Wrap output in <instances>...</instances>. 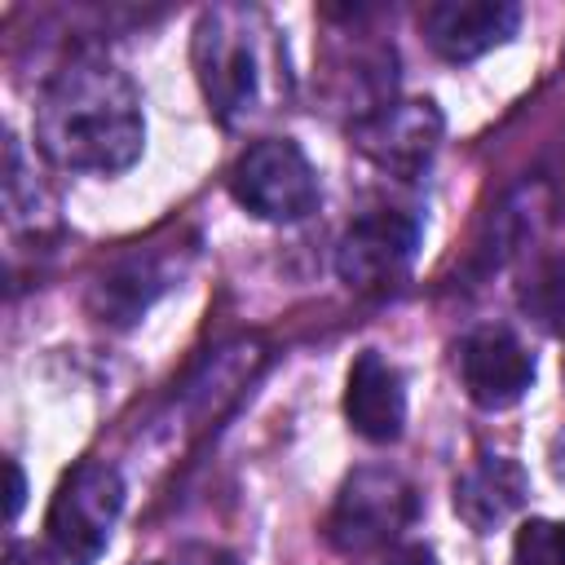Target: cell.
Segmentation results:
<instances>
[{
  "instance_id": "2",
  "label": "cell",
  "mask_w": 565,
  "mask_h": 565,
  "mask_svg": "<svg viewBox=\"0 0 565 565\" xmlns=\"http://www.w3.org/2000/svg\"><path fill=\"white\" fill-rule=\"evenodd\" d=\"M124 512V477L106 459L75 463L44 516V556L49 565H93Z\"/></svg>"
},
{
  "instance_id": "11",
  "label": "cell",
  "mask_w": 565,
  "mask_h": 565,
  "mask_svg": "<svg viewBox=\"0 0 565 565\" xmlns=\"http://www.w3.org/2000/svg\"><path fill=\"white\" fill-rule=\"evenodd\" d=\"M525 494H530V481H525L521 463L508 455H486L455 481V512L477 534H490L525 503Z\"/></svg>"
},
{
  "instance_id": "15",
  "label": "cell",
  "mask_w": 565,
  "mask_h": 565,
  "mask_svg": "<svg viewBox=\"0 0 565 565\" xmlns=\"http://www.w3.org/2000/svg\"><path fill=\"white\" fill-rule=\"evenodd\" d=\"M4 477H9V525L18 521V512H22V503H26V477H22V463L18 459H4Z\"/></svg>"
},
{
  "instance_id": "3",
  "label": "cell",
  "mask_w": 565,
  "mask_h": 565,
  "mask_svg": "<svg viewBox=\"0 0 565 565\" xmlns=\"http://www.w3.org/2000/svg\"><path fill=\"white\" fill-rule=\"evenodd\" d=\"M230 194L243 212L269 225H296L322 199L318 172L291 137H265L247 146L230 168Z\"/></svg>"
},
{
  "instance_id": "1",
  "label": "cell",
  "mask_w": 565,
  "mask_h": 565,
  "mask_svg": "<svg viewBox=\"0 0 565 565\" xmlns=\"http://www.w3.org/2000/svg\"><path fill=\"white\" fill-rule=\"evenodd\" d=\"M40 150L71 172H124L146 150V115L137 84L106 57L66 62L35 106Z\"/></svg>"
},
{
  "instance_id": "12",
  "label": "cell",
  "mask_w": 565,
  "mask_h": 565,
  "mask_svg": "<svg viewBox=\"0 0 565 565\" xmlns=\"http://www.w3.org/2000/svg\"><path fill=\"white\" fill-rule=\"evenodd\" d=\"M163 287H168V274L154 265V256H132V260L115 265L106 278H97L88 305H93V313L102 322H119L124 327V322L141 318Z\"/></svg>"
},
{
  "instance_id": "6",
  "label": "cell",
  "mask_w": 565,
  "mask_h": 565,
  "mask_svg": "<svg viewBox=\"0 0 565 565\" xmlns=\"http://www.w3.org/2000/svg\"><path fill=\"white\" fill-rule=\"evenodd\" d=\"M194 71L207 106L225 124H234L256 106L260 75H256V53L238 9H203L194 26Z\"/></svg>"
},
{
  "instance_id": "9",
  "label": "cell",
  "mask_w": 565,
  "mask_h": 565,
  "mask_svg": "<svg viewBox=\"0 0 565 565\" xmlns=\"http://www.w3.org/2000/svg\"><path fill=\"white\" fill-rule=\"evenodd\" d=\"M459 375L481 411H508L530 393L534 358L508 327H477L459 349Z\"/></svg>"
},
{
  "instance_id": "16",
  "label": "cell",
  "mask_w": 565,
  "mask_h": 565,
  "mask_svg": "<svg viewBox=\"0 0 565 565\" xmlns=\"http://www.w3.org/2000/svg\"><path fill=\"white\" fill-rule=\"evenodd\" d=\"M384 565H437V556H433V547H424V543H406V547L388 552Z\"/></svg>"
},
{
  "instance_id": "14",
  "label": "cell",
  "mask_w": 565,
  "mask_h": 565,
  "mask_svg": "<svg viewBox=\"0 0 565 565\" xmlns=\"http://www.w3.org/2000/svg\"><path fill=\"white\" fill-rule=\"evenodd\" d=\"M512 565H565V521H525L512 539Z\"/></svg>"
},
{
  "instance_id": "7",
  "label": "cell",
  "mask_w": 565,
  "mask_h": 565,
  "mask_svg": "<svg viewBox=\"0 0 565 565\" xmlns=\"http://www.w3.org/2000/svg\"><path fill=\"white\" fill-rule=\"evenodd\" d=\"M419 252V221L406 212H366L335 243V274L353 291L393 287Z\"/></svg>"
},
{
  "instance_id": "8",
  "label": "cell",
  "mask_w": 565,
  "mask_h": 565,
  "mask_svg": "<svg viewBox=\"0 0 565 565\" xmlns=\"http://www.w3.org/2000/svg\"><path fill=\"white\" fill-rule=\"evenodd\" d=\"M521 26V9L508 0H433L419 9L424 44L446 62H477L508 44Z\"/></svg>"
},
{
  "instance_id": "10",
  "label": "cell",
  "mask_w": 565,
  "mask_h": 565,
  "mask_svg": "<svg viewBox=\"0 0 565 565\" xmlns=\"http://www.w3.org/2000/svg\"><path fill=\"white\" fill-rule=\"evenodd\" d=\"M344 419L358 437L388 446L402 437L406 428V388L402 375L388 358H380L375 349H362L349 366L344 380Z\"/></svg>"
},
{
  "instance_id": "13",
  "label": "cell",
  "mask_w": 565,
  "mask_h": 565,
  "mask_svg": "<svg viewBox=\"0 0 565 565\" xmlns=\"http://www.w3.org/2000/svg\"><path fill=\"white\" fill-rule=\"evenodd\" d=\"M521 309L556 340H565V256H543L521 282Z\"/></svg>"
},
{
  "instance_id": "4",
  "label": "cell",
  "mask_w": 565,
  "mask_h": 565,
  "mask_svg": "<svg viewBox=\"0 0 565 565\" xmlns=\"http://www.w3.org/2000/svg\"><path fill=\"white\" fill-rule=\"evenodd\" d=\"M415 490L402 472L393 468H358L344 477L331 516H327V539L335 552H371L393 543L411 521H415Z\"/></svg>"
},
{
  "instance_id": "5",
  "label": "cell",
  "mask_w": 565,
  "mask_h": 565,
  "mask_svg": "<svg viewBox=\"0 0 565 565\" xmlns=\"http://www.w3.org/2000/svg\"><path fill=\"white\" fill-rule=\"evenodd\" d=\"M446 119L433 97H384L349 124V141L393 177H419L437 154Z\"/></svg>"
}]
</instances>
